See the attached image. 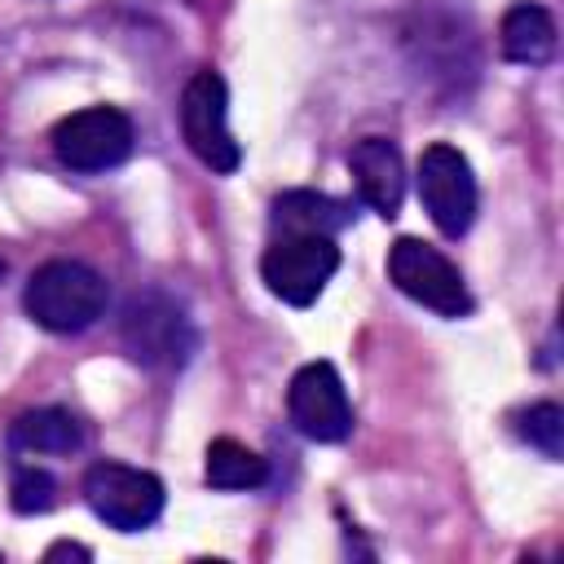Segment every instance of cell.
I'll list each match as a JSON object with an SVG mask.
<instances>
[{"label": "cell", "instance_id": "cell-7", "mask_svg": "<svg viewBox=\"0 0 564 564\" xmlns=\"http://www.w3.org/2000/svg\"><path fill=\"white\" fill-rule=\"evenodd\" d=\"M137 128L119 106H84L53 128V154L70 172H106L132 154Z\"/></svg>", "mask_w": 564, "mask_h": 564}, {"label": "cell", "instance_id": "cell-14", "mask_svg": "<svg viewBox=\"0 0 564 564\" xmlns=\"http://www.w3.org/2000/svg\"><path fill=\"white\" fill-rule=\"evenodd\" d=\"M203 476H207L212 489H260V485L269 480V463H264L256 449H247L242 441L216 436V441L207 445V467H203Z\"/></svg>", "mask_w": 564, "mask_h": 564}, {"label": "cell", "instance_id": "cell-11", "mask_svg": "<svg viewBox=\"0 0 564 564\" xmlns=\"http://www.w3.org/2000/svg\"><path fill=\"white\" fill-rule=\"evenodd\" d=\"M352 203L344 198H330V194H317V189H286L273 198V212H269V225L273 234H339L344 225H352Z\"/></svg>", "mask_w": 564, "mask_h": 564}, {"label": "cell", "instance_id": "cell-5", "mask_svg": "<svg viewBox=\"0 0 564 564\" xmlns=\"http://www.w3.org/2000/svg\"><path fill=\"white\" fill-rule=\"evenodd\" d=\"M84 498L101 524H110L119 533H141L163 511V480L154 471L101 458L84 471Z\"/></svg>", "mask_w": 564, "mask_h": 564}, {"label": "cell", "instance_id": "cell-4", "mask_svg": "<svg viewBox=\"0 0 564 564\" xmlns=\"http://www.w3.org/2000/svg\"><path fill=\"white\" fill-rule=\"evenodd\" d=\"M181 137L198 154V163H207L212 172H225V176L238 172L242 145L229 132V88L220 70L203 66L181 88Z\"/></svg>", "mask_w": 564, "mask_h": 564}, {"label": "cell", "instance_id": "cell-15", "mask_svg": "<svg viewBox=\"0 0 564 564\" xmlns=\"http://www.w3.org/2000/svg\"><path fill=\"white\" fill-rule=\"evenodd\" d=\"M520 441H529L533 449H542L551 463L564 458V410L555 401H542V405H529L516 423Z\"/></svg>", "mask_w": 564, "mask_h": 564}, {"label": "cell", "instance_id": "cell-12", "mask_svg": "<svg viewBox=\"0 0 564 564\" xmlns=\"http://www.w3.org/2000/svg\"><path fill=\"white\" fill-rule=\"evenodd\" d=\"M84 445L79 419L62 405L26 410L9 423V449L13 454H75Z\"/></svg>", "mask_w": 564, "mask_h": 564}, {"label": "cell", "instance_id": "cell-3", "mask_svg": "<svg viewBox=\"0 0 564 564\" xmlns=\"http://www.w3.org/2000/svg\"><path fill=\"white\" fill-rule=\"evenodd\" d=\"M335 269H339V247L326 234H278L260 256L264 286L291 308H308L326 291Z\"/></svg>", "mask_w": 564, "mask_h": 564}, {"label": "cell", "instance_id": "cell-13", "mask_svg": "<svg viewBox=\"0 0 564 564\" xmlns=\"http://www.w3.org/2000/svg\"><path fill=\"white\" fill-rule=\"evenodd\" d=\"M498 44H502L507 62L542 66L555 53V18L542 4H511L498 26Z\"/></svg>", "mask_w": 564, "mask_h": 564}, {"label": "cell", "instance_id": "cell-8", "mask_svg": "<svg viewBox=\"0 0 564 564\" xmlns=\"http://www.w3.org/2000/svg\"><path fill=\"white\" fill-rule=\"evenodd\" d=\"M414 181H419V198H423V212L432 216V225L445 238H463L476 220V176H471L467 154L449 141H432L419 154Z\"/></svg>", "mask_w": 564, "mask_h": 564}, {"label": "cell", "instance_id": "cell-1", "mask_svg": "<svg viewBox=\"0 0 564 564\" xmlns=\"http://www.w3.org/2000/svg\"><path fill=\"white\" fill-rule=\"evenodd\" d=\"M110 286L97 269L79 264V260H48L31 273L26 291H22V308L35 326L53 330V335H75L84 326H93L106 313Z\"/></svg>", "mask_w": 564, "mask_h": 564}, {"label": "cell", "instance_id": "cell-10", "mask_svg": "<svg viewBox=\"0 0 564 564\" xmlns=\"http://www.w3.org/2000/svg\"><path fill=\"white\" fill-rule=\"evenodd\" d=\"M348 172H352L357 194H361V203L370 212H379L383 220H392L401 212V198H405V163H401L397 141H388V137H361L348 150Z\"/></svg>", "mask_w": 564, "mask_h": 564}, {"label": "cell", "instance_id": "cell-17", "mask_svg": "<svg viewBox=\"0 0 564 564\" xmlns=\"http://www.w3.org/2000/svg\"><path fill=\"white\" fill-rule=\"evenodd\" d=\"M44 560H93V551L88 546H79V542H53L48 551H44Z\"/></svg>", "mask_w": 564, "mask_h": 564}, {"label": "cell", "instance_id": "cell-16", "mask_svg": "<svg viewBox=\"0 0 564 564\" xmlns=\"http://www.w3.org/2000/svg\"><path fill=\"white\" fill-rule=\"evenodd\" d=\"M53 494H57V480L44 471V467H18L13 471V485H9V502L18 516H40L53 507Z\"/></svg>", "mask_w": 564, "mask_h": 564}, {"label": "cell", "instance_id": "cell-6", "mask_svg": "<svg viewBox=\"0 0 564 564\" xmlns=\"http://www.w3.org/2000/svg\"><path fill=\"white\" fill-rule=\"evenodd\" d=\"M388 278L397 282L401 295H410L414 304H423L441 317H467L471 313V295H467V282H463L458 264L449 256H441L436 247L419 242V238H397L392 242Z\"/></svg>", "mask_w": 564, "mask_h": 564}, {"label": "cell", "instance_id": "cell-2", "mask_svg": "<svg viewBox=\"0 0 564 564\" xmlns=\"http://www.w3.org/2000/svg\"><path fill=\"white\" fill-rule=\"evenodd\" d=\"M123 348L132 361L150 366V370H176L194 357L198 348V335H194V322L185 317V308L163 295V291H145V295H132L128 308H123Z\"/></svg>", "mask_w": 564, "mask_h": 564}, {"label": "cell", "instance_id": "cell-9", "mask_svg": "<svg viewBox=\"0 0 564 564\" xmlns=\"http://www.w3.org/2000/svg\"><path fill=\"white\" fill-rule=\"evenodd\" d=\"M286 410H291V423L308 436V441H322V445H335L352 432V405H348V392H344V379L330 361H308L291 375V388H286Z\"/></svg>", "mask_w": 564, "mask_h": 564}]
</instances>
